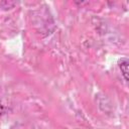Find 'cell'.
<instances>
[{"instance_id":"6da1fadb","label":"cell","mask_w":129,"mask_h":129,"mask_svg":"<svg viewBox=\"0 0 129 129\" xmlns=\"http://www.w3.org/2000/svg\"><path fill=\"white\" fill-rule=\"evenodd\" d=\"M128 59L127 58H121L119 60V68L121 70V73H122V76L124 78V80L127 82L128 81Z\"/></svg>"},{"instance_id":"7a4b0ae2","label":"cell","mask_w":129,"mask_h":129,"mask_svg":"<svg viewBox=\"0 0 129 129\" xmlns=\"http://www.w3.org/2000/svg\"><path fill=\"white\" fill-rule=\"evenodd\" d=\"M3 112H4V108H3V106H2L1 103H0V116L3 114Z\"/></svg>"}]
</instances>
